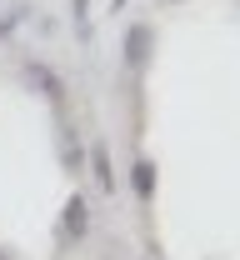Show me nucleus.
Instances as JSON below:
<instances>
[{
    "mask_svg": "<svg viewBox=\"0 0 240 260\" xmlns=\"http://www.w3.org/2000/svg\"><path fill=\"white\" fill-rule=\"evenodd\" d=\"M90 165H95V185H100V190H115V170H110L105 140H90Z\"/></svg>",
    "mask_w": 240,
    "mask_h": 260,
    "instance_id": "4",
    "label": "nucleus"
},
{
    "mask_svg": "<svg viewBox=\"0 0 240 260\" xmlns=\"http://www.w3.org/2000/svg\"><path fill=\"white\" fill-rule=\"evenodd\" d=\"M115 10H125V0H115Z\"/></svg>",
    "mask_w": 240,
    "mask_h": 260,
    "instance_id": "7",
    "label": "nucleus"
},
{
    "mask_svg": "<svg viewBox=\"0 0 240 260\" xmlns=\"http://www.w3.org/2000/svg\"><path fill=\"white\" fill-rule=\"evenodd\" d=\"M25 80H30L35 95H45V100H60V95H65V80H60L50 65H40V60H25Z\"/></svg>",
    "mask_w": 240,
    "mask_h": 260,
    "instance_id": "3",
    "label": "nucleus"
},
{
    "mask_svg": "<svg viewBox=\"0 0 240 260\" xmlns=\"http://www.w3.org/2000/svg\"><path fill=\"white\" fill-rule=\"evenodd\" d=\"M130 185H135L140 200H150V195H155V160H145V155H140L135 170H130Z\"/></svg>",
    "mask_w": 240,
    "mask_h": 260,
    "instance_id": "5",
    "label": "nucleus"
},
{
    "mask_svg": "<svg viewBox=\"0 0 240 260\" xmlns=\"http://www.w3.org/2000/svg\"><path fill=\"white\" fill-rule=\"evenodd\" d=\"M150 45H155V30L150 25H130L125 30V65L130 70H145L150 65Z\"/></svg>",
    "mask_w": 240,
    "mask_h": 260,
    "instance_id": "2",
    "label": "nucleus"
},
{
    "mask_svg": "<svg viewBox=\"0 0 240 260\" xmlns=\"http://www.w3.org/2000/svg\"><path fill=\"white\" fill-rule=\"evenodd\" d=\"M15 25H20V10H10V15H0V35H15Z\"/></svg>",
    "mask_w": 240,
    "mask_h": 260,
    "instance_id": "6",
    "label": "nucleus"
},
{
    "mask_svg": "<svg viewBox=\"0 0 240 260\" xmlns=\"http://www.w3.org/2000/svg\"><path fill=\"white\" fill-rule=\"evenodd\" d=\"M85 230H90V205H85L80 195H70L65 220H60V245H75V240H85Z\"/></svg>",
    "mask_w": 240,
    "mask_h": 260,
    "instance_id": "1",
    "label": "nucleus"
}]
</instances>
